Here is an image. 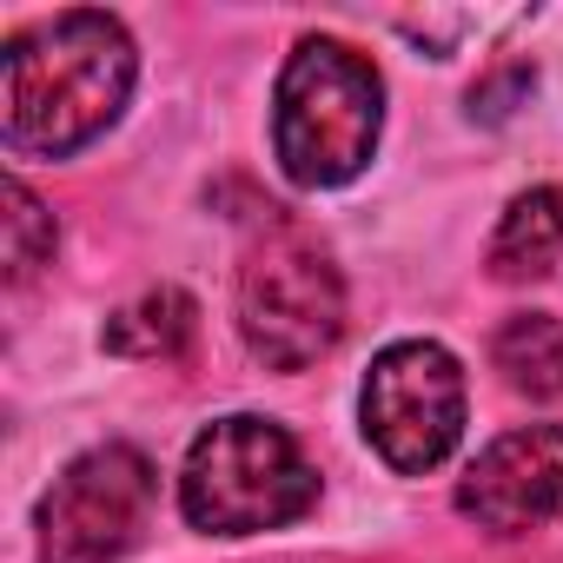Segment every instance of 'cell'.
Masks as SVG:
<instances>
[{"instance_id":"6da1fadb","label":"cell","mask_w":563,"mask_h":563,"mask_svg":"<svg viewBox=\"0 0 563 563\" xmlns=\"http://www.w3.org/2000/svg\"><path fill=\"white\" fill-rule=\"evenodd\" d=\"M133 41L113 14H54L8 41L0 60V133L14 153L67 159L100 140L133 93Z\"/></svg>"},{"instance_id":"ba28073f","label":"cell","mask_w":563,"mask_h":563,"mask_svg":"<svg viewBox=\"0 0 563 563\" xmlns=\"http://www.w3.org/2000/svg\"><path fill=\"white\" fill-rule=\"evenodd\" d=\"M563 258V192L556 186H530L504 206L497 232H490V278L504 286H530L550 278Z\"/></svg>"},{"instance_id":"5b68a950","label":"cell","mask_w":563,"mask_h":563,"mask_svg":"<svg viewBox=\"0 0 563 563\" xmlns=\"http://www.w3.org/2000/svg\"><path fill=\"white\" fill-rule=\"evenodd\" d=\"M358 418H365L372 451L391 471L424 477L464 438V365L444 345H431V339L385 345L372 358V372H365Z\"/></svg>"},{"instance_id":"30bf717a","label":"cell","mask_w":563,"mask_h":563,"mask_svg":"<svg viewBox=\"0 0 563 563\" xmlns=\"http://www.w3.org/2000/svg\"><path fill=\"white\" fill-rule=\"evenodd\" d=\"M192 319H199L192 299L173 292V286H159V292L133 299L126 312H113V325H107V352H120V358H179L186 339H192Z\"/></svg>"},{"instance_id":"9c48e42d","label":"cell","mask_w":563,"mask_h":563,"mask_svg":"<svg viewBox=\"0 0 563 563\" xmlns=\"http://www.w3.org/2000/svg\"><path fill=\"white\" fill-rule=\"evenodd\" d=\"M490 365L523 398H563V319H550V312L504 319L490 339Z\"/></svg>"},{"instance_id":"52a82bcc","label":"cell","mask_w":563,"mask_h":563,"mask_svg":"<svg viewBox=\"0 0 563 563\" xmlns=\"http://www.w3.org/2000/svg\"><path fill=\"white\" fill-rule=\"evenodd\" d=\"M457 510L490 537L543 530L563 510V424H523L484 444L457 477Z\"/></svg>"},{"instance_id":"7a4b0ae2","label":"cell","mask_w":563,"mask_h":563,"mask_svg":"<svg viewBox=\"0 0 563 563\" xmlns=\"http://www.w3.org/2000/svg\"><path fill=\"white\" fill-rule=\"evenodd\" d=\"M385 126V80L345 41H299L272 100V146L292 186H345L372 166Z\"/></svg>"},{"instance_id":"8992f818","label":"cell","mask_w":563,"mask_h":563,"mask_svg":"<svg viewBox=\"0 0 563 563\" xmlns=\"http://www.w3.org/2000/svg\"><path fill=\"white\" fill-rule=\"evenodd\" d=\"M153 497H159V477L146 451L100 444L74 457L41 497V563H120L140 543Z\"/></svg>"},{"instance_id":"3957f363","label":"cell","mask_w":563,"mask_h":563,"mask_svg":"<svg viewBox=\"0 0 563 563\" xmlns=\"http://www.w3.org/2000/svg\"><path fill=\"white\" fill-rule=\"evenodd\" d=\"M319 504V471L272 418H219L179 464V510L206 537H258Z\"/></svg>"},{"instance_id":"8fae6325","label":"cell","mask_w":563,"mask_h":563,"mask_svg":"<svg viewBox=\"0 0 563 563\" xmlns=\"http://www.w3.org/2000/svg\"><path fill=\"white\" fill-rule=\"evenodd\" d=\"M0 206H8V212H0V232H8V278H14V286H21V278H34L47 258H54V212L27 192V179H14L8 173V186H0Z\"/></svg>"},{"instance_id":"277c9868","label":"cell","mask_w":563,"mask_h":563,"mask_svg":"<svg viewBox=\"0 0 563 563\" xmlns=\"http://www.w3.org/2000/svg\"><path fill=\"white\" fill-rule=\"evenodd\" d=\"M239 339L272 372H306L345 339L339 265L299 225L272 219L239 265Z\"/></svg>"}]
</instances>
